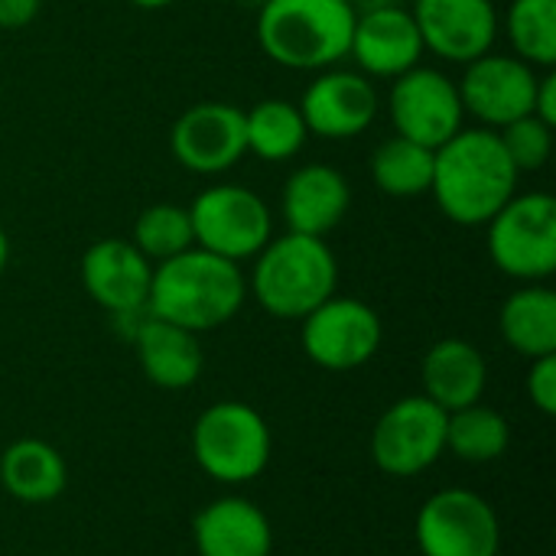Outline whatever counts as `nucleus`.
Masks as SVG:
<instances>
[{"label":"nucleus","instance_id":"cd10ccee","mask_svg":"<svg viewBox=\"0 0 556 556\" xmlns=\"http://www.w3.org/2000/svg\"><path fill=\"white\" fill-rule=\"evenodd\" d=\"M130 244L147 257V261H169L195 244L192 238V222L189 208L173 205V202H156L143 208L134 222V238Z\"/></svg>","mask_w":556,"mask_h":556},{"label":"nucleus","instance_id":"b1692460","mask_svg":"<svg viewBox=\"0 0 556 556\" xmlns=\"http://www.w3.org/2000/svg\"><path fill=\"white\" fill-rule=\"evenodd\" d=\"M244 137H248V153H254L257 160L287 163L303 150L309 130L300 114V104L283 98H267L244 114Z\"/></svg>","mask_w":556,"mask_h":556},{"label":"nucleus","instance_id":"6e6552de","mask_svg":"<svg viewBox=\"0 0 556 556\" xmlns=\"http://www.w3.org/2000/svg\"><path fill=\"white\" fill-rule=\"evenodd\" d=\"M414 538L424 556H498L502 525L482 495L446 489L424 502L414 521Z\"/></svg>","mask_w":556,"mask_h":556},{"label":"nucleus","instance_id":"9d476101","mask_svg":"<svg viewBox=\"0 0 556 556\" xmlns=\"http://www.w3.org/2000/svg\"><path fill=\"white\" fill-rule=\"evenodd\" d=\"M378 313L355 296H329L303 316V352L326 371H352L368 365L381 349Z\"/></svg>","mask_w":556,"mask_h":556},{"label":"nucleus","instance_id":"4468645a","mask_svg":"<svg viewBox=\"0 0 556 556\" xmlns=\"http://www.w3.org/2000/svg\"><path fill=\"white\" fill-rule=\"evenodd\" d=\"M378 88L362 72H319L303 98L300 114L306 121V130L323 140H349L365 134L378 117Z\"/></svg>","mask_w":556,"mask_h":556},{"label":"nucleus","instance_id":"6ab92c4d","mask_svg":"<svg viewBox=\"0 0 556 556\" xmlns=\"http://www.w3.org/2000/svg\"><path fill=\"white\" fill-rule=\"evenodd\" d=\"M199 556H270L274 531L267 515L248 498H215L192 521Z\"/></svg>","mask_w":556,"mask_h":556},{"label":"nucleus","instance_id":"a211bd4d","mask_svg":"<svg viewBox=\"0 0 556 556\" xmlns=\"http://www.w3.org/2000/svg\"><path fill=\"white\" fill-rule=\"evenodd\" d=\"M349 205H352V189L345 176L326 163H306L296 173H290L280 199L287 228L313 238L329 235L345 218Z\"/></svg>","mask_w":556,"mask_h":556},{"label":"nucleus","instance_id":"4be33fe9","mask_svg":"<svg viewBox=\"0 0 556 556\" xmlns=\"http://www.w3.org/2000/svg\"><path fill=\"white\" fill-rule=\"evenodd\" d=\"M68 469L55 446L42 440H16L0 456V485L23 505H46L65 492Z\"/></svg>","mask_w":556,"mask_h":556},{"label":"nucleus","instance_id":"9b49d317","mask_svg":"<svg viewBox=\"0 0 556 556\" xmlns=\"http://www.w3.org/2000/svg\"><path fill=\"white\" fill-rule=\"evenodd\" d=\"M388 114L397 137H407L420 147H443L463 130V98L450 75L437 68H407L394 78L388 94Z\"/></svg>","mask_w":556,"mask_h":556},{"label":"nucleus","instance_id":"2eb2a0df","mask_svg":"<svg viewBox=\"0 0 556 556\" xmlns=\"http://www.w3.org/2000/svg\"><path fill=\"white\" fill-rule=\"evenodd\" d=\"M410 13L424 49L446 62L469 65L492 52L498 39V10L492 0H417Z\"/></svg>","mask_w":556,"mask_h":556},{"label":"nucleus","instance_id":"7c9ffc66","mask_svg":"<svg viewBox=\"0 0 556 556\" xmlns=\"http://www.w3.org/2000/svg\"><path fill=\"white\" fill-rule=\"evenodd\" d=\"M42 0H0V29H23L36 20Z\"/></svg>","mask_w":556,"mask_h":556},{"label":"nucleus","instance_id":"f3484780","mask_svg":"<svg viewBox=\"0 0 556 556\" xmlns=\"http://www.w3.org/2000/svg\"><path fill=\"white\" fill-rule=\"evenodd\" d=\"M150 280L153 267L130 241L104 238L81 254V287L111 316L143 313L150 300Z\"/></svg>","mask_w":556,"mask_h":556},{"label":"nucleus","instance_id":"393cba45","mask_svg":"<svg viewBox=\"0 0 556 556\" xmlns=\"http://www.w3.org/2000/svg\"><path fill=\"white\" fill-rule=\"evenodd\" d=\"M371 179L381 192L397 199L424 195L433 182V150L394 134L371 153Z\"/></svg>","mask_w":556,"mask_h":556},{"label":"nucleus","instance_id":"473e14b6","mask_svg":"<svg viewBox=\"0 0 556 556\" xmlns=\"http://www.w3.org/2000/svg\"><path fill=\"white\" fill-rule=\"evenodd\" d=\"M7 264H10V238H7V231L0 228V274L7 270Z\"/></svg>","mask_w":556,"mask_h":556},{"label":"nucleus","instance_id":"bb28decb","mask_svg":"<svg viewBox=\"0 0 556 556\" xmlns=\"http://www.w3.org/2000/svg\"><path fill=\"white\" fill-rule=\"evenodd\" d=\"M505 29L511 49L528 65L551 68L556 62V0H511Z\"/></svg>","mask_w":556,"mask_h":556},{"label":"nucleus","instance_id":"f257e3e1","mask_svg":"<svg viewBox=\"0 0 556 556\" xmlns=\"http://www.w3.org/2000/svg\"><path fill=\"white\" fill-rule=\"evenodd\" d=\"M518 189V169L502 147L498 130L472 127L433 150L430 192L440 212L456 225H485Z\"/></svg>","mask_w":556,"mask_h":556},{"label":"nucleus","instance_id":"20e7f679","mask_svg":"<svg viewBox=\"0 0 556 556\" xmlns=\"http://www.w3.org/2000/svg\"><path fill=\"white\" fill-rule=\"evenodd\" d=\"M339 264L323 238L287 231L270 238L254 257L251 293L277 319H303L319 303L336 296Z\"/></svg>","mask_w":556,"mask_h":556},{"label":"nucleus","instance_id":"0eeeda50","mask_svg":"<svg viewBox=\"0 0 556 556\" xmlns=\"http://www.w3.org/2000/svg\"><path fill=\"white\" fill-rule=\"evenodd\" d=\"M195 248H205L225 261H254L274 235L267 202L244 186L218 182L202 189L189 205Z\"/></svg>","mask_w":556,"mask_h":556},{"label":"nucleus","instance_id":"c85d7f7f","mask_svg":"<svg viewBox=\"0 0 556 556\" xmlns=\"http://www.w3.org/2000/svg\"><path fill=\"white\" fill-rule=\"evenodd\" d=\"M498 137H502V147L508 150V156H511L518 173L541 169L551 160V153H554V127L544 124L534 114H525V117L505 124L498 130Z\"/></svg>","mask_w":556,"mask_h":556},{"label":"nucleus","instance_id":"5701e85b","mask_svg":"<svg viewBox=\"0 0 556 556\" xmlns=\"http://www.w3.org/2000/svg\"><path fill=\"white\" fill-rule=\"evenodd\" d=\"M498 329L505 342L531 362L556 355V293L541 283L515 290L502 306Z\"/></svg>","mask_w":556,"mask_h":556},{"label":"nucleus","instance_id":"2f4dec72","mask_svg":"<svg viewBox=\"0 0 556 556\" xmlns=\"http://www.w3.org/2000/svg\"><path fill=\"white\" fill-rule=\"evenodd\" d=\"M534 117H541L544 124H556V75L547 72L538 78V94H534Z\"/></svg>","mask_w":556,"mask_h":556},{"label":"nucleus","instance_id":"a878e982","mask_svg":"<svg viewBox=\"0 0 556 556\" xmlns=\"http://www.w3.org/2000/svg\"><path fill=\"white\" fill-rule=\"evenodd\" d=\"M511 443V427L508 420L482 404L453 410L446 417V450L463 459V463H495L498 456H505Z\"/></svg>","mask_w":556,"mask_h":556},{"label":"nucleus","instance_id":"412c9836","mask_svg":"<svg viewBox=\"0 0 556 556\" xmlns=\"http://www.w3.org/2000/svg\"><path fill=\"white\" fill-rule=\"evenodd\" d=\"M134 349L150 384L163 391H186L202 375V349L195 332L166 319L147 316L134 336Z\"/></svg>","mask_w":556,"mask_h":556},{"label":"nucleus","instance_id":"f8f14e48","mask_svg":"<svg viewBox=\"0 0 556 556\" xmlns=\"http://www.w3.org/2000/svg\"><path fill=\"white\" fill-rule=\"evenodd\" d=\"M538 78L541 75L525 59L485 52L466 65L456 88L466 114H472L489 130H502L505 124L534 114Z\"/></svg>","mask_w":556,"mask_h":556},{"label":"nucleus","instance_id":"7ed1b4c3","mask_svg":"<svg viewBox=\"0 0 556 556\" xmlns=\"http://www.w3.org/2000/svg\"><path fill=\"white\" fill-rule=\"evenodd\" d=\"M352 0H267L257 7V42L283 68L323 72L349 55Z\"/></svg>","mask_w":556,"mask_h":556},{"label":"nucleus","instance_id":"f704fd0d","mask_svg":"<svg viewBox=\"0 0 556 556\" xmlns=\"http://www.w3.org/2000/svg\"><path fill=\"white\" fill-rule=\"evenodd\" d=\"M238 3H244V7H264L267 0H238Z\"/></svg>","mask_w":556,"mask_h":556},{"label":"nucleus","instance_id":"c756f323","mask_svg":"<svg viewBox=\"0 0 556 556\" xmlns=\"http://www.w3.org/2000/svg\"><path fill=\"white\" fill-rule=\"evenodd\" d=\"M528 394L534 401V407L547 417L556 414V355H544L531 362L528 371Z\"/></svg>","mask_w":556,"mask_h":556},{"label":"nucleus","instance_id":"423d86ee","mask_svg":"<svg viewBox=\"0 0 556 556\" xmlns=\"http://www.w3.org/2000/svg\"><path fill=\"white\" fill-rule=\"evenodd\" d=\"M492 264L528 283H541L556 270V199L551 192L511 195L489 222Z\"/></svg>","mask_w":556,"mask_h":556},{"label":"nucleus","instance_id":"1a4fd4ad","mask_svg":"<svg viewBox=\"0 0 556 556\" xmlns=\"http://www.w3.org/2000/svg\"><path fill=\"white\" fill-rule=\"evenodd\" d=\"M446 410L414 394L391 404L371 433V459L384 476L410 479L446 453Z\"/></svg>","mask_w":556,"mask_h":556},{"label":"nucleus","instance_id":"72a5a7b5","mask_svg":"<svg viewBox=\"0 0 556 556\" xmlns=\"http://www.w3.org/2000/svg\"><path fill=\"white\" fill-rule=\"evenodd\" d=\"M127 3H134V7H140V10H163V7H169V3H176V0H127Z\"/></svg>","mask_w":556,"mask_h":556},{"label":"nucleus","instance_id":"dca6fc26","mask_svg":"<svg viewBox=\"0 0 556 556\" xmlns=\"http://www.w3.org/2000/svg\"><path fill=\"white\" fill-rule=\"evenodd\" d=\"M424 52L427 49L410 10L397 3H375L355 16L349 55L358 62L362 75L397 78L414 68Z\"/></svg>","mask_w":556,"mask_h":556},{"label":"nucleus","instance_id":"f03ea898","mask_svg":"<svg viewBox=\"0 0 556 556\" xmlns=\"http://www.w3.org/2000/svg\"><path fill=\"white\" fill-rule=\"evenodd\" d=\"M244 296L248 280L241 264L192 244L153 267L147 313L199 336L231 323L241 313Z\"/></svg>","mask_w":556,"mask_h":556},{"label":"nucleus","instance_id":"ddd939ff","mask_svg":"<svg viewBox=\"0 0 556 556\" xmlns=\"http://www.w3.org/2000/svg\"><path fill=\"white\" fill-rule=\"evenodd\" d=\"M169 150L179 166L199 176H218L248 153L244 111L228 101H199L182 111L169 130Z\"/></svg>","mask_w":556,"mask_h":556},{"label":"nucleus","instance_id":"39448f33","mask_svg":"<svg viewBox=\"0 0 556 556\" xmlns=\"http://www.w3.org/2000/svg\"><path fill=\"white\" fill-rule=\"evenodd\" d=\"M270 450L274 440L267 420L241 401L212 404L192 427V456L199 469L225 485L257 479L270 463Z\"/></svg>","mask_w":556,"mask_h":556},{"label":"nucleus","instance_id":"aec40b11","mask_svg":"<svg viewBox=\"0 0 556 556\" xmlns=\"http://www.w3.org/2000/svg\"><path fill=\"white\" fill-rule=\"evenodd\" d=\"M424 397H430L446 414L472 407L482 401L489 384V365L482 352L466 339H440L420 365Z\"/></svg>","mask_w":556,"mask_h":556}]
</instances>
